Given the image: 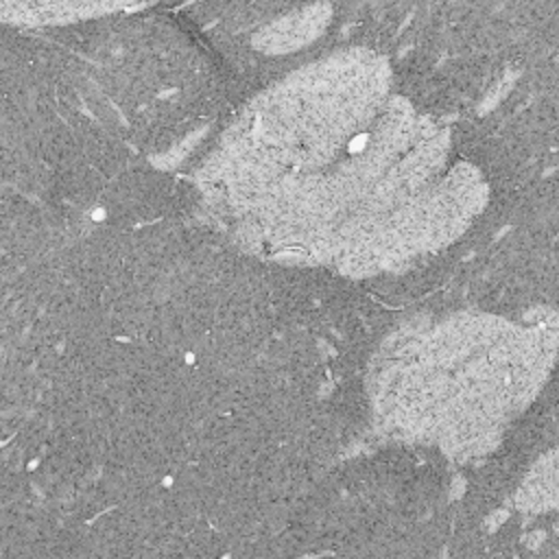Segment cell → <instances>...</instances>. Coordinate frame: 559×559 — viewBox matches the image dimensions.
<instances>
[{
    "label": "cell",
    "mask_w": 559,
    "mask_h": 559,
    "mask_svg": "<svg viewBox=\"0 0 559 559\" xmlns=\"http://www.w3.org/2000/svg\"><path fill=\"white\" fill-rule=\"evenodd\" d=\"M518 500L528 511L559 509V450L539 461L528 474Z\"/></svg>",
    "instance_id": "obj_2"
},
{
    "label": "cell",
    "mask_w": 559,
    "mask_h": 559,
    "mask_svg": "<svg viewBox=\"0 0 559 559\" xmlns=\"http://www.w3.org/2000/svg\"><path fill=\"white\" fill-rule=\"evenodd\" d=\"M548 352L544 338L509 323H450L397 349L378 404L411 435L472 448L531 400Z\"/></svg>",
    "instance_id": "obj_1"
}]
</instances>
